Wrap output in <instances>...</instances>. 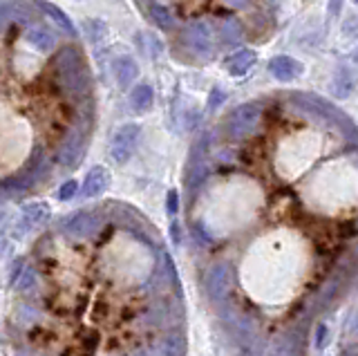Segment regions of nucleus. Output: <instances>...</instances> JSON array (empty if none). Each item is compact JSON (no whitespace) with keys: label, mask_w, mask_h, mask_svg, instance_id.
I'll use <instances>...</instances> for the list:
<instances>
[{"label":"nucleus","mask_w":358,"mask_h":356,"mask_svg":"<svg viewBox=\"0 0 358 356\" xmlns=\"http://www.w3.org/2000/svg\"><path fill=\"white\" fill-rule=\"evenodd\" d=\"M166 206H168V213L177 215V211H179V195H177V191H168Z\"/></svg>","instance_id":"nucleus-25"},{"label":"nucleus","mask_w":358,"mask_h":356,"mask_svg":"<svg viewBox=\"0 0 358 356\" xmlns=\"http://www.w3.org/2000/svg\"><path fill=\"white\" fill-rule=\"evenodd\" d=\"M85 135H87V126H85V119H83V121H78V124H74L70 128V132H67V137L63 139L61 148L54 155L56 162H59L61 166H74L78 155H81Z\"/></svg>","instance_id":"nucleus-5"},{"label":"nucleus","mask_w":358,"mask_h":356,"mask_svg":"<svg viewBox=\"0 0 358 356\" xmlns=\"http://www.w3.org/2000/svg\"><path fill=\"white\" fill-rule=\"evenodd\" d=\"M14 356H29V354H25V352H18V354H14Z\"/></svg>","instance_id":"nucleus-33"},{"label":"nucleus","mask_w":358,"mask_h":356,"mask_svg":"<svg viewBox=\"0 0 358 356\" xmlns=\"http://www.w3.org/2000/svg\"><path fill=\"white\" fill-rule=\"evenodd\" d=\"M227 3H229L233 9H244L246 5H249V0H227Z\"/></svg>","instance_id":"nucleus-28"},{"label":"nucleus","mask_w":358,"mask_h":356,"mask_svg":"<svg viewBox=\"0 0 358 356\" xmlns=\"http://www.w3.org/2000/svg\"><path fill=\"white\" fill-rule=\"evenodd\" d=\"M356 85V76L352 74V70L347 68V65H343V68L338 70V76H336V85H334V94L343 99L347 97Z\"/></svg>","instance_id":"nucleus-20"},{"label":"nucleus","mask_w":358,"mask_h":356,"mask_svg":"<svg viewBox=\"0 0 358 356\" xmlns=\"http://www.w3.org/2000/svg\"><path fill=\"white\" fill-rule=\"evenodd\" d=\"M157 356H184L186 354V341L182 334H168L155 345Z\"/></svg>","instance_id":"nucleus-14"},{"label":"nucleus","mask_w":358,"mask_h":356,"mask_svg":"<svg viewBox=\"0 0 358 356\" xmlns=\"http://www.w3.org/2000/svg\"><path fill=\"white\" fill-rule=\"evenodd\" d=\"M354 61H356V65H358V50L354 52Z\"/></svg>","instance_id":"nucleus-32"},{"label":"nucleus","mask_w":358,"mask_h":356,"mask_svg":"<svg viewBox=\"0 0 358 356\" xmlns=\"http://www.w3.org/2000/svg\"><path fill=\"white\" fill-rule=\"evenodd\" d=\"M352 332L358 336V316H354V322H352Z\"/></svg>","instance_id":"nucleus-31"},{"label":"nucleus","mask_w":358,"mask_h":356,"mask_svg":"<svg viewBox=\"0 0 358 356\" xmlns=\"http://www.w3.org/2000/svg\"><path fill=\"white\" fill-rule=\"evenodd\" d=\"M152 101H155V92L148 83H139L130 92V106H132L134 113H145V110H150Z\"/></svg>","instance_id":"nucleus-16"},{"label":"nucleus","mask_w":358,"mask_h":356,"mask_svg":"<svg viewBox=\"0 0 358 356\" xmlns=\"http://www.w3.org/2000/svg\"><path fill=\"white\" fill-rule=\"evenodd\" d=\"M257 61V54L253 50H240L238 54L227 59V72L231 76H244Z\"/></svg>","instance_id":"nucleus-13"},{"label":"nucleus","mask_w":358,"mask_h":356,"mask_svg":"<svg viewBox=\"0 0 358 356\" xmlns=\"http://www.w3.org/2000/svg\"><path fill=\"white\" fill-rule=\"evenodd\" d=\"M139 137H141V128L137 124H123L121 128H117V132L112 135V143H110L112 159L117 164L130 162L134 150H137Z\"/></svg>","instance_id":"nucleus-3"},{"label":"nucleus","mask_w":358,"mask_h":356,"mask_svg":"<svg viewBox=\"0 0 358 356\" xmlns=\"http://www.w3.org/2000/svg\"><path fill=\"white\" fill-rule=\"evenodd\" d=\"M341 9V0H329V12L336 14Z\"/></svg>","instance_id":"nucleus-29"},{"label":"nucleus","mask_w":358,"mask_h":356,"mask_svg":"<svg viewBox=\"0 0 358 356\" xmlns=\"http://www.w3.org/2000/svg\"><path fill=\"white\" fill-rule=\"evenodd\" d=\"M204 289L213 303H224L231 294V266L227 262L213 264L204 276Z\"/></svg>","instance_id":"nucleus-4"},{"label":"nucleus","mask_w":358,"mask_h":356,"mask_svg":"<svg viewBox=\"0 0 358 356\" xmlns=\"http://www.w3.org/2000/svg\"><path fill=\"white\" fill-rule=\"evenodd\" d=\"M137 74H139V68H137V63H134V59L119 57L115 61V76L121 87H128L134 79H137Z\"/></svg>","instance_id":"nucleus-15"},{"label":"nucleus","mask_w":358,"mask_h":356,"mask_svg":"<svg viewBox=\"0 0 358 356\" xmlns=\"http://www.w3.org/2000/svg\"><path fill=\"white\" fill-rule=\"evenodd\" d=\"M354 3H358V0H354Z\"/></svg>","instance_id":"nucleus-35"},{"label":"nucleus","mask_w":358,"mask_h":356,"mask_svg":"<svg viewBox=\"0 0 358 356\" xmlns=\"http://www.w3.org/2000/svg\"><path fill=\"white\" fill-rule=\"evenodd\" d=\"M302 336H305V332L300 329H291L287 332L285 336H280L268 352L264 356H300L302 354Z\"/></svg>","instance_id":"nucleus-8"},{"label":"nucleus","mask_w":358,"mask_h":356,"mask_svg":"<svg viewBox=\"0 0 358 356\" xmlns=\"http://www.w3.org/2000/svg\"><path fill=\"white\" fill-rule=\"evenodd\" d=\"M25 41L29 43L34 50H38V52H50L56 45L54 31L50 27H45V25H36V27L31 25L27 29V34H25Z\"/></svg>","instance_id":"nucleus-12"},{"label":"nucleus","mask_w":358,"mask_h":356,"mask_svg":"<svg viewBox=\"0 0 358 356\" xmlns=\"http://www.w3.org/2000/svg\"><path fill=\"white\" fill-rule=\"evenodd\" d=\"M34 283H36V273H34V269H29V266H27V269L20 273V278L16 280L14 287L18 289V292H29V289L34 287Z\"/></svg>","instance_id":"nucleus-23"},{"label":"nucleus","mask_w":358,"mask_h":356,"mask_svg":"<svg viewBox=\"0 0 358 356\" xmlns=\"http://www.w3.org/2000/svg\"><path fill=\"white\" fill-rule=\"evenodd\" d=\"M76 191H78V184H76L74 180L65 182V184L59 188V199H61V202H67V199H72V197L76 195Z\"/></svg>","instance_id":"nucleus-24"},{"label":"nucleus","mask_w":358,"mask_h":356,"mask_svg":"<svg viewBox=\"0 0 358 356\" xmlns=\"http://www.w3.org/2000/svg\"><path fill=\"white\" fill-rule=\"evenodd\" d=\"M54 72H56V81L65 85V90L72 97H85L90 92V74L83 65L81 54L74 48L65 45L56 52Z\"/></svg>","instance_id":"nucleus-1"},{"label":"nucleus","mask_w":358,"mask_h":356,"mask_svg":"<svg viewBox=\"0 0 358 356\" xmlns=\"http://www.w3.org/2000/svg\"><path fill=\"white\" fill-rule=\"evenodd\" d=\"M257 356H264V354H257Z\"/></svg>","instance_id":"nucleus-34"},{"label":"nucleus","mask_w":358,"mask_h":356,"mask_svg":"<svg viewBox=\"0 0 358 356\" xmlns=\"http://www.w3.org/2000/svg\"><path fill=\"white\" fill-rule=\"evenodd\" d=\"M264 108L260 104H244L235 108L231 117L227 119V135L231 139H244L249 137V132L255 128L257 121L262 119Z\"/></svg>","instance_id":"nucleus-2"},{"label":"nucleus","mask_w":358,"mask_h":356,"mask_svg":"<svg viewBox=\"0 0 358 356\" xmlns=\"http://www.w3.org/2000/svg\"><path fill=\"white\" fill-rule=\"evenodd\" d=\"M36 7H38V9H43L45 16L52 18L54 23L59 25L63 31H70V34H74V25L70 23V18H67L59 7H54V5H50V3H43V0H36Z\"/></svg>","instance_id":"nucleus-19"},{"label":"nucleus","mask_w":358,"mask_h":356,"mask_svg":"<svg viewBox=\"0 0 358 356\" xmlns=\"http://www.w3.org/2000/svg\"><path fill=\"white\" fill-rule=\"evenodd\" d=\"M148 12H150V18H152V23L159 27V29H166V31H171L173 25H175V18L173 14L168 12V9L159 3H150L148 5Z\"/></svg>","instance_id":"nucleus-21"},{"label":"nucleus","mask_w":358,"mask_h":356,"mask_svg":"<svg viewBox=\"0 0 358 356\" xmlns=\"http://www.w3.org/2000/svg\"><path fill=\"white\" fill-rule=\"evenodd\" d=\"M65 229L74 238H85V236H90V233H94L99 229V218L94 213H87V211H85V213H76L65 225Z\"/></svg>","instance_id":"nucleus-11"},{"label":"nucleus","mask_w":358,"mask_h":356,"mask_svg":"<svg viewBox=\"0 0 358 356\" xmlns=\"http://www.w3.org/2000/svg\"><path fill=\"white\" fill-rule=\"evenodd\" d=\"M108 171L103 169V166H92V169L87 171L85 175V182H83V195L85 197H96L101 195L108 188Z\"/></svg>","instance_id":"nucleus-10"},{"label":"nucleus","mask_w":358,"mask_h":356,"mask_svg":"<svg viewBox=\"0 0 358 356\" xmlns=\"http://www.w3.org/2000/svg\"><path fill=\"white\" fill-rule=\"evenodd\" d=\"M48 218H50V206L45 202H34V204H27L25 208H22V227L25 229L38 227Z\"/></svg>","instance_id":"nucleus-17"},{"label":"nucleus","mask_w":358,"mask_h":356,"mask_svg":"<svg viewBox=\"0 0 358 356\" xmlns=\"http://www.w3.org/2000/svg\"><path fill=\"white\" fill-rule=\"evenodd\" d=\"M224 99H227V97H224V92L220 90V87H215V90L210 92V104H208V106H210V108H217V106L224 101Z\"/></svg>","instance_id":"nucleus-26"},{"label":"nucleus","mask_w":358,"mask_h":356,"mask_svg":"<svg viewBox=\"0 0 358 356\" xmlns=\"http://www.w3.org/2000/svg\"><path fill=\"white\" fill-rule=\"evenodd\" d=\"M224 320H227V325L231 327L233 332V336L235 339H240L242 343L246 341H251L255 336V327H253V322L246 318L244 314H240V311H227V316H224Z\"/></svg>","instance_id":"nucleus-9"},{"label":"nucleus","mask_w":358,"mask_h":356,"mask_svg":"<svg viewBox=\"0 0 358 356\" xmlns=\"http://www.w3.org/2000/svg\"><path fill=\"white\" fill-rule=\"evenodd\" d=\"M324 332H327V327L320 325V327H318V345H322V343H324Z\"/></svg>","instance_id":"nucleus-30"},{"label":"nucleus","mask_w":358,"mask_h":356,"mask_svg":"<svg viewBox=\"0 0 358 356\" xmlns=\"http://www.w3.org/2000/svg\"><path fill=\"white\" fill-rule=\"evenodd\" d=\"M182 38L186 43V48L193 50L197 57H208V54L215 50L213 48V29L204 20H197V23H193L188 29H184Z\"/></svg>","instance_id":"nucleus-6"},{"label":"nucleus","mask_w":358,"mask_h":356,"mask_svg":"<svg viewBox=\"0 0 358 356\" xmlns=\"http://www.w3.org/2000/svg\"><path fill=\"white\" fill-rule=\"evenodd\" d=\"M217 31H220V41L227 43V45H238V43L242 41V36H244V29L235 18L224 20L222 29H217Z\"/></svg>","instance_id":"nucleus-18"},{"label":"nucleus","mask_w":358,"mask_h":356,"mask_svg":"<svg viewBox=\"0 0 358 356\" xmlns=\"http://www.w3.org/2000/svg\"><path fill=\"white\" fill-rule=\"evenodd\" d=\"M268 72H271L275 81L289 83V81H296L298 76H302L305 68H302V63L296 61L294 57H285L282 54V57H273L268 61Z\"/></svg>","instance_id":"nucleus-7"},{"label":"nucleus","mask_w":358,"mask_h":356,"mask_svg":"<svg viewBox=\"0 0 358 356\" xmlns=\"http://www.w3.org/2000/svg\"><path fill=\"white\" fill-rule=\"evenodd\" d=\"M171 231H173V240L179 244V242H182V231H179V225H177V222H173V227H171Z\"/></svg>","instance_id":"nucleus-27"},{"label":"nucleus","mask_w":358,"mask_h":356,"mask_svg":"<svg viewBox=\"0 0 358 356\" xmlns=\"http://www.w3.org/2000/svg\"><path fill=\"white\" fill-rule=\"evenodd\" d=\"M210 173H208V166L204 164V162H195V169H190V173H188V177H186V186H188V191L193 193V191H197V188L204 184V180L208 177Z\"/></svg>","instance_id":"nucleus-22"}]
</instances>
